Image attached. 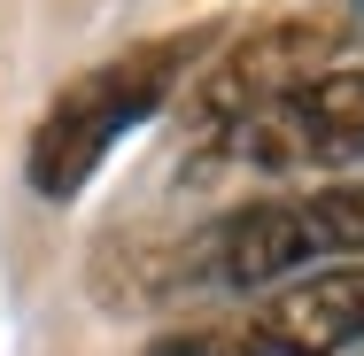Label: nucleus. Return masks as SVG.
I'll return each instance as SVG.
<instances>
[{
    "instance_id": "1",
    "label": "nucleus",
    "mask_w": 364,
    "mask_h": 356,
    "mask_svg": "<svg viewBox=\"0 0 364 356\" xmlns=\"http://www.w3.org/2000/svg\"><path fill=\"white\" fill-rule=\"evenodd\" d=\"M349 256H364V178H318V186L240 202L218 225H194L186 240H171L132 271L140 279L132 302L140 294H256Z\"/></svg>"
},
{
    "instance_id": "2",
    "label": "nucleus",
    "mask_w": 364,
    "mask_h": 356,
    "mask_svg": "<svg viewBox=\"0 0 364 356\" xmlns=\"http://www.w3.org/2000/svg\"><path fill=\"white\" fill-rule=\"evenodd\" d=\"M210 39H218V23L155 31L140 47H124V55H109V63H93V70L63 77V85L47 93L31 140H23V186H31L47 210H70L77 194L101 178V163L178 101V85L210 55Z\"/></svg>"
},
{
    "instance_id": "3",
    "label": "nucleus",
    "mask_w": 364,
    "mask_h": 356,
    "mask_svg": "<svg viewBox=\"0 0 364 356\" xmlns=\"http://www.w3.org/2000/svg\"><path fill=\"white\" fill-rule=\"evenodd\" d=\"M341 47H349V23L326 8H279V16L240 23L232 39H210V55L178 85L186 93V147H210L240 117H256L264 101H279L287 85L333 70Z\"/></svg>"
},
{
    "instance_id": "4",
    "label": "nucleus",
    "mask_w": 364,
    "mask_h": 356,
    "mask_svg": "<svg viewBox=\"0 0 364 356\" xmlns=\"http://www.w3.org/2000/svg\"><path fill=\"white\" fill-rule=\"evenodd\" d=\"M194 155H218L232 171H264V178H294V171H333L364 155V70L333 63V70L287 85L279 101H264L256 117H240Z\"/></svg>"
},
{
    "instance_id": "5",
    "label": "nucleus",
    "mask_w": 364,
    "mask_h": 356,
    "mask_svg": "<svg viewBox=\"0 0 364 356\" xmlns=\"http://www.w3.org/2000/svg\"><path fill=\"white\" fill-rule=\"evenodd\" d=\"M364 349V264L279 279L240 325H218V356H349Z\"/></svg>"
},
{
    "instance_id": "6",
    "label": "nucleus",
    "mask_w": 364,
    "mask_h": 356,
    "mask_svg": "<svg viewBox=\"0 0 364 356\" xmlns=\"http://www.w3.org/2000/svg\"><path fill=\"white\" fill-rule=\"evenodd\" d=\"M341 23H364V0H349V16H341Z\"/></svg>"
}]
</instances>
